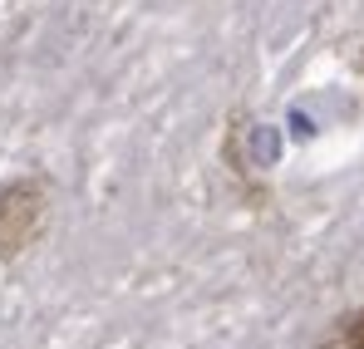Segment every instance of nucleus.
I'll return each instance as SVG.
<instances>
[{
    "instance_id": "1",
    "label": "nucleus",
    "mask_w": 364,
    "mask_h": 349,
    "mask_svg": "<svg viewBox=\"0 0 364 349\" xmlns=\"http://www.w3.org/2000/svg\"><path fill=\"white\" fill-rule=\"evenodd\" d=\"M50 217V192L40 177H15L0 187V261H15L25 246H35Z\"/></svg>"
},
{
    "instance_id": "2",
    "label": "nucleus",
    "mask_w": 364,
    "mask_h": 349,
    "mask_svg": "<svg viewBox=\"0 0 364 349\" xmlns=\"http://www.w3.org/2000/svg\"><path fill=\"white\" fill-rule=\"evenodd\" d=\"M315 349H364V305L345 310V315L315 340Z\"/></svg>"
},
{
    "instance_id": "3",
    "label": "nucleus",
    "mask_w": 364,
    "mask_h": 349,
    "mask_svg": "<svg viewBox=\"0 0 364 349\" xmlns=\"http://www.w3.org/2000/svg\"><path fill=\"white\" fill-rule=\"evenodd\" d=\"M355 69H360V79H364V45H360V55H355Z\"/></svg>"
}]
</instances>
